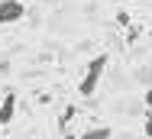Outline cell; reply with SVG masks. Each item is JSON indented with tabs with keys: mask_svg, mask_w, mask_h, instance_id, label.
Listing matches in <instances>:
<instances>
[{
	"mask_svg": "<svg viewBox=\"0 0 152 139\" xmlns=\"http://www.w3.org/2000/svg\"><path fill=\"white\" fill-rule=\"evenodd\" d=\"M13 116H16V94L7 91V94L0 97V126H10Z\"/></svg>",
	"mask_w": 152,
	"mask_h": 139,
	"instance_id": "3",
	"label": "cell"
},
{
	"mask_svg": "<svg viewBox=\"0 0 152 139\" xmlns=\"http://www.w3.org/2000/svg\"><path fill=\"white\" fill-rule=\"evenodd\" d=\"M107 65H110V55H107V52H100L97 58H91V61H88L84 78H81V84H78V94H81V97H91L94 91H97V84H100V78H104Z\"/></svg>",
	"mask_w": 152,
	"mask_h": 139,
	"instance_id": "1",
	"label": "cell"
},
{
	"mask_svg": "<svg viewBox=\"0 0 152 139\" xmlns=\"http://www.w3.org/2000/svg\"><path fill=\"white\" fill-rule=\"evenodd\" d=\"M113 133H110V126H91V129H84L78 139H110Z\"/></svg>",
	"mask_w": 152,
	"mask_h": 139,
	"instance_id": "4",
	"label": "cell"
},
{
	"mask_svg": "<svg viewBox=\"0 0 152 139\" xmlns=\"http://www.w3.org/2000/svg\"><path fill=\"white\" fill-rule=\"evenodd\" d=\"M146 104H149V110H152V87H146V97H142Z\"/></svg>",
	"mask_w": 152,
	"mask_h": 139,
	"instance_id": "6",
	"label": "cell"
},
{
	"mask_svg": "<svg viewBox=\"0 0 152 139\" xmlns=\"http://www.w3.org/2000/svg\"><path fill=\"white\" fill-rule=\"evenodd\" d=\"M142 133H146V139H152V110L146 113V120H142Z\"/></svg>",
	"mask_w": 152,
	"mask_h": 139,
	"instance_id": "5",
	"label": "cell"
},
{
	"mask_svg": "<svg viewBox=\"0 0 152 139\" xmlns=\"http://www.w3.org/2000/svg\"><path fill=\"white\" fill-rule=\"evenodd\" d=\"M65 139H78V136H71V133H68V136H65Z\"/></svg>",
	"mask_w": 152,
	"mask_h": 139,
	"instance_id": "7",
	"label": "cell"
},
{
	"mask_svg": "<svg viewBox=\"0 0 152 139\" xmlns=\"http://www.w3.org/2000/svg\"><path fill=\"white\" fill-rule=\"evenodd\" d=\"M49 3H55V0H49Z\"/></svg>",
	"mask_w": 152,
	"mask_h": 139,
	"instance_id": "8",
	"label": "cell"
},
{
	"mask_svg": "<svg viewBox=\"0 0 152 139\" xmlns=\"http://www.w3.org/2000/svg\"><path fill=\"white\" fill-rule=\"evenodd\" d=\"M26 16V7L20 0H0V26H13Z\"/></svg>",
	"mask_w": 152,
	"mask_h": 139,
	"instance_id": "2",
	"label": "cell"
}]
</instances>
